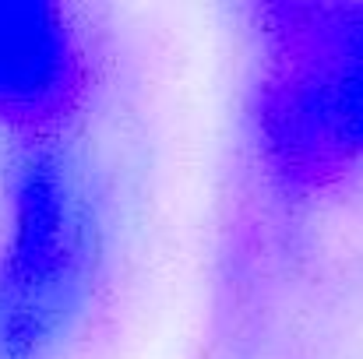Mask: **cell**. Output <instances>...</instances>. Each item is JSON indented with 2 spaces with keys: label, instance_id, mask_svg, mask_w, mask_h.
<instances>
[{
  "label": "cell",
  "instance_id": "obj_1",
  "mask_svg": "<svg viewBox=\"0 0 363 359\" xmlns=\"http://www.w3.org/2000/svg\"><path fill=\"white\" fill-rule=\"evenodd\" d=\"M110 271L106 187L82 144L14 137L4 162L0 359H60Z\"/></svg>",
  "mask_w": 363,
  "mask_h": 359
},
{
  "label": "cell",
  "instance_id": "obj_2",
  "mask_svg": "<svg viewBox=\"0 0 363 359\" xmlns=\"http://www.w3.org/2000/svg\"><path fill=\"white\" fill-rule=\"evenodd\" d=\"M257 21L247 120L264 166L293 183L363 169V4L264 7Z\"/></svg>",
  "mask_w": 363,
  "mask_h": 359
},
{
  "label": "cell",
  "instance_id": "obj_3",
  "mask_svg": "<svg viewBox=\"0 0 363 359\" xmlns=\"http://www.w3.org/2000/svg\"><path fill=\"white\" fill-rule=\"evenodd\" d=\"M89 50L74 14L43 0H0V127L50 134L74 110Z\"/></svg>",
  "mask_w": 363,
  "mask_h": 359
}]
</instances>
